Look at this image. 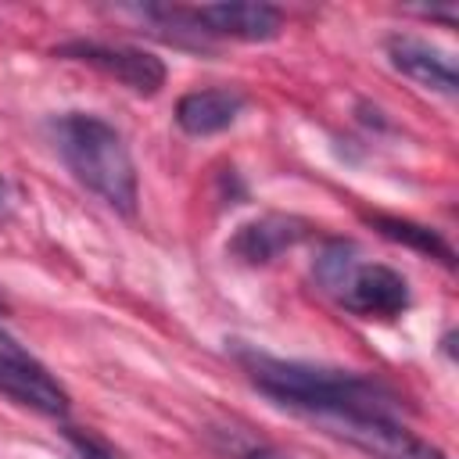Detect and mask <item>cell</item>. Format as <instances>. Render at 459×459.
Instances as JSON below:
<instances>
[{"mask_svg":"<svg viewBox=\"0 0 459 459\" xmlns=\"http://www.w3.org/2000/svg\"><path fill=\"white\" fill-rule=\"evenodd\" d=\"M244 459H290V455L273 452V448H251V452H244Z\"/></svg>","mask_w":459,"mask_h":459,"instance_id":"4fadbf2b","label":"cell"},{"mask_svg":"<svg viewBox=\"0 0 459 459\" xmlns=\"http://www.w3.org/2000/svg\"><path fill=\"white\" fill-rule=\"evenodd\" d=\"M65 437H68V445H72V452H75V459H118L108 445H100L97 437H90V434H79V430H65Z\"/></svg>","mask_w":459,"mask_h":459,"instance_id":"8fae6325","label":"cell"},{"mask_svg":"<svg viewBox=\"0 0 459 459\" xmlns=\"http://www.w3.org/2000/svg\"><path fill=\"white\" fill-rule=\"evenodd\" d=\"M0 394H7L11 402L39 416L68 412V391L47 373V366H39L29 351H22L4 333H0Z\"/></svg>","mask_w":459,"mask_h":459,"instance_id":"5b68a950","label":"cell"},{"mask_svg":"<svg viewBox=\"0 0 459 459\" xmlns=\"http://www.w3.org/2000/svg\"><path fill=\"white\" fill-rule=\"evenodd\" d=\"M412 11H416V14H423V18H441V22H448V25L459 18V11H455V7H412Z\"/></svg>","mask_w":459,"mask_h":459,"instance_id":"7c38bea8","label":"cell"},{"mask_svg":"<svg viewBox=\"0 0 459 459\" xmlns=\"http://www.w3.org/2000/svg\"><path fill=\"white\" fill-rule=\"evenodd\" d=\"M237 362L247 369L251 384L276 398L280 405H290L312 420L326 416H391L402 420V398L355 369H333L298 359H276L258 348H237Z\"/></svg>","mask_w":459,"mask_h":459,"instance_id":"6da1fadb","label":"cell"},{"mask_svg":"<svg viewBox=\"0 0 459 459\" xmlns=\"http://www.w3.org/2000/svg\"><path fill=\"white\" fill-rule=\"evenodd\" d=\"M312 273L319 287L351 316L362 319H394L409 308V283L398 269L380 262H359L355 247L348 240H330L316 262Z\"/></svg>","mask_w":459,"mask_h":459,"instance_id":"3957f363","label":"cell"},{"mask_svg":"<svg viewBox=\"0 0 459 459\" xmlns=\"http://www.w3.org/2000/svg\"><path fill=\"white\" fill-rule=\"evenodd\" d=\"M244 93L230 90V86H208V90H190L179 97L176 104V126L186 136H212L222 133L237 122V115L244 111Z\"/></svg>","mask_w":459,"mask_h":459,"instance_id":"9c48e42d","label":"cell"},{"mask_svg":"<svg viewBox=\"0 0 459 459\" xmlns=\"http://www.w3.org/2000/svg\"><path fill=\"white\" fill-rule=\"evenodd\" d=\"M54 54L68 57V61H82V65L104 72L108 79L129 86L133 93H143V97H151V93H158L165 86V61L154 57L151 50H140V47L72 39V43H61Z\"/></svg>","mask_w":459,"mask_h":459,"instance_id":"277c9868","label":"cell"},{"mask_svg":"<svg viewBox=\"0 0 459 459\" xmlns=\"http://www.w3.org/2000/svg\"><path fill=\"white\" fill-rule=\"evenodd\" d=\"M308 233H312V226L305 219L269 212V215H258V219L244 222L230 237V255L240 258L244 265H265V262L280 258L283 251L298 247Z\"/></svg>","mask_w":459,"mask_h":459,"instance_id":"8992f818","label":"cell"},{"mask_svg":"<svg viewBox=\"0 0 459 459\" xmlns=\"http://www.w3.org/2000/svg\"><path fill=\"white\" fill-rule=\"evenodd\" d=\"M47 129L57 158L86 190H93L115 212L136 215V197H140L136 165L126 147V136L111 122L90 111H65L50 118Z\"/></svg>","mask_w":459,"mask_h":459,"instance_id":"7a4b0ae2","label":"cell"},{"mask_svg":"<svg viewBox=\"0 0 459 459\" xmlns=\"http://www.w3.org/2000/svg\"><path fill=\"white\" fill-rule=\"evenodd\" d=\"M387 61L394 72L409 75L412 82H420L441 97L459 93V72H455L452 54L420 39V36H391L387 39Z\"/></svg>","mask_w":459,"mask_h":459,"instance_id":"52a82bcc","label":"cell"},{"mask_svg":"<svg viewBox=\"0 0 459 459\" xmlns=\"http://www.w3.org/2000/svg\"><path fill=\"white\" fill-rule=\"evenodd\" d=\"M194 18L204 36H230L244 43L276 39L283 29V14L273 4H204L194 7Z\"/></svg>","mask_w":459,"mask_h":459,"instance_id":"ba28073f","label":"cell"},{"mask_svg":"<svg viewBox=\"0 0 459 459\" xmlns=\"http://www.w3.org/2000/svg\"><path fill=\"white\" fill-rule=\"evenodd\" d=\"M4 201H7V183L0 179V212H4Z\"/></svg>","mask_w":459,"mask_h":459,"instance_id":"5bb4252c","label":"cell"},{"mask_svg":"<svg viewBox=\"0 0 459 459\" xmlns=\"http://www.w3.org/2000/svg\"><path fill=\"white\" fill-rule=\"evenodd\" d=\"M369 226L380 233V237H387V240H394V244H402V247H412V251H420V255H427V258H437L441 265H455V251L448 247V240L437 233V230H430V226H423V222H412V219H398V215H369Z\"/></svg>","mask_w":459,"mask_h":459,"instance_id":"30bf717a","label":"cell"}]
</instances>
